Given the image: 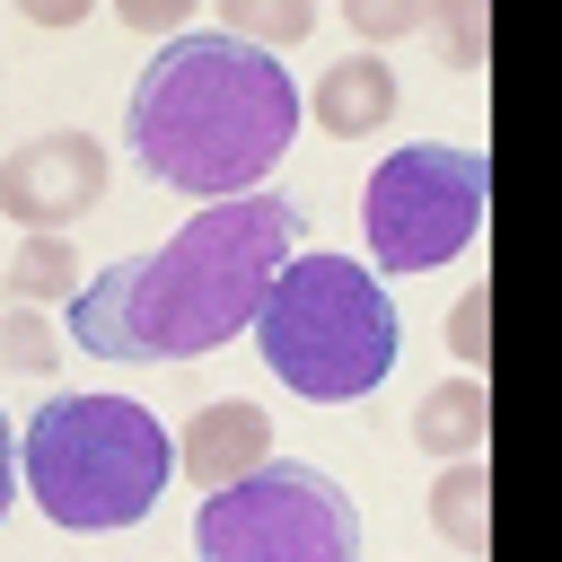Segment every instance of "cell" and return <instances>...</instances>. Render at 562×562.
<instances>
[{
  "label": "cell",
  "instance_id": "2e32d148",
  "mask_svg": "<svg viewBox=\"0 0 562 562\" xmlns=\"http://www.w3.org/2000/svg\"><path fill=\"white\" fill-rule=\"evenodd\" d=\"M448 351L465 360V378H474V369L492 360V281H474V290H465V299L448 307Z\"/></svg>",
  "mask_w": 562,
  "mask_h": 562
},
{
  "label": "cell",
  "instance_id": "277c9868",
  "mask_svg": "<svg viewBox=\"0 0 562 562\" xmlns=\"http://www.w3.org/2000/svg\"><path fill=\"white\" fill-rule=\"evenodd\" d=\"M255 342H263V369L307 395V404H351V395H378L386 369H395V299L378 272H360L351 255H290L255 307Z\"/></svg>",
  "mask_w": 562,
  "mask_h": 562
},
{
  "label": "cell",
  "instance_id": "52a82bcc",
  "mask_svg": "<svg viewBox=\"0 0 562 562\" xmlns=\"http://www.w3.org/2000/svg\"><path fill=\"white\" fill-rule=\"evenodd\" d=\"M105 140L88 132H44L26 149L0 158V211L26 220V237H70L97 202H105Z\"/></svg>",
  "mask_w": 562,
  "mask_h": 562
},
{
  "label": "cell",
  "instance_id": "5b68a950",
  "mask_svg": "<svg viewBox=\"0 0 562 562\" xmlns=\"http://www.w3.org/2000/svg\"><path fill=\"white\" fill-rule=\"evenodd\" d=\"M193 553L202 562H360V509L325 465L263 457L246 483L202 492Z\"/></svg>",
  "mask_w": 562,
  "mask_h": 562
},
{
  "label": "cell",
  "instance_id": "9c48e42d",
  "mask_svg": "<svg viewBox=\"0 0 562 562\" xmlns=\"http://www.w3.org/2000/svg\"><path fill=\"white\" fill-rule=\"evenodd\" d=\"M395 61L386 53H342L325 79H316V97H307V114L334 132V140H369V132H386L395 123Z\"/></svg>",
  "mask_w": 562,
  "mask_h": 562
},
{
  "label": "cell",
  "instance_id": "ac0fdd59",
  "mask_svg": "<svg viewBox=\"0 0 562 562\" xmlns=\"http://www.w3.org/2000/svg\"><path fill=\"white\" fill-rule=\"evenodd\" d=\"M123 26L140 35V26H176L184 35V0H123Z\"/></svg>",
  "mask_w": 562,
  "mask_h": 562
},
{
  "label": "cell",
  "instance_id": "ffe728a7",
  "mask_svg": "<svg viewBox=\"0 0 562 562\" xmlns=\"http://www.w3.org/2000/svg\"><path fill=\"white\" fill-rule=\"evenodd\" d=\"M26 18H35V26H79V0H35Z\"/></svg>",
  "mask_w": 562,
  "mask_h": 562
},
{
  "label": "cell",
  "instance_id": "4fadbf2b",
  "mask_svg": "<svg viewBox=\"0 0 562 562\" xmlns=\"http://www.w3.org/2000/svg\"><path fill=\"white\" fill-rule=\"evenodd\" d=\"M307 26H316V9L307 0H228V18H220V35H237V44H307Z\"/></svg>",
  "mask_w": 562,
  "mask_h": 562
},
{
  "label": "cell",
  "instance_id": "30bf717a",
  "mask_svg": "<svg viewBox=\"0 0 562 562\" xmlns=\"http://www.w3.org/2000/svg\"><path fill=\"white\" fill-rule=\"evenodd\" d=\"M413 439H422L430 457H448V465H457V457H474V448L492 439V386H483V378H465V369H457V378H439V386L413 404Z\"/></svg>",
  "mask_w": 562,
  "mask_h": 562
},
{
  "label": "cell",
  "instance_id": "6da1fadb",
  "mask_svg": "<svg viewBox=\"0 0 562 562\" xmlns=\"http://www.w3.org/2000/svg\"><path fill=\"white\" fill-rule=\"evenodd\" d=\"M299 237H307V211L281 193L202 202L167 246L123 255L70 290V342L97 360H202L255 325Z\"/></svg>",
  "mask_w": 562,
  "mask_h": 562
},
{
  "label": "cell",
  "instance_id": "e0dca14e",
  "mask_svg": "<svg viewBox=\"0 0 562 562\" xmlns=\"http://www.w3.org/2000/svg\"><path fill=\"white\" fill-rule=\"evenodd\" d=\"M342 9H351V35H369V53L430 26V0H342Z\"/></svg>",
  "mask_w": 562,
  "mask_h": 562
},
{
  "label": "cell",
  "instance_id": "7c38bea8",
  "mask_svg": "<svg viewBox=\"0 0 562 562\" xmlns=\"http://www.w3.org/2000/svg\"><path fill=\"white\" fill-rule=\"evenodd\" d=\"M0 281L18 290V307H44V299H70L88 272H79V246H70V237H26V246L0 263Z\"/></svg>",
  "mask_w": 562,
  "mask_h": 562
},
{
  "label": "cell",
  "instance_id": "8992f818",
  "mask_svg": "<svg viewBox=\"0 0 562 562\" xmlns=\"http://www.w3.org/2000/svg\"><path fill=\"white\" fill-rule=\"evenodd\" d=\"M483 202H492V149H439V140H422V149L378 158V176L360 193L378 272H430V263L465 255L474 228H483Z\"/></svg>",
  "mask_w": 562,
  "mask_h": 562
},
{
  "label": "cell",
  "instance_id": "3957f363",
  "mask_svg": "<svg viewBox=\"0 0 562 562\" xmlns=\"http://www.w3.org/2000/svg\"><path fill=\"white\" fill-rule=\"evenodd\" d=\"M18 474L53 527L105 536V527H132L158 509V492L176 474V439L132 395H53L18 439Z\"/></svg>",
  "mask_w": 562,
  "mask_h": 562
},
{
  "label": "cell",
  "instance_id": "d6986e66",
  "mask_svg": "<svg viewBox=\"0 0 562 562\" xmlns=\"http://www.w3.org/2000/svg\"><path fill=\"white\" fill-rule=\"evenodd\" d=\"M9 501H18V448H9V413H0V518H9Z\"/></svg>",
  "mask_w": 562,
  "mask_h": 562
},
{
  "label": "cell",
  "instance_id": "9a60e30c",
  "mask_svg": "<svg viewBox=\"0 0 562 562\" xmlns=\"http://www.w3.org/2000/svg\"><path fill=\"white\" fill-rule=\"evenodd\" d=\"M430 26H439V44H448V70H483V53H492V18H483L474 0L430 9Z\"/></svg>",
  "mask_w": 562,
  "mask_h": 562
},
{
  "label": "cell",
  "instance_id": "ba28073f",
  "mask_svg": "<svg viewBox=\"0 0 562 562\" xmlns=\"http://www.w3.org/2000/svg\"><path fill=\"white\" fill-rule=\"evenodd\" d=\"M263 457H272V422H263V404H246V395H220V404H202V413L184 422V448H176V465H184L202 492H228V483H246Z\"/></svg>",
  "mask_w": 562,
  "mask_h": 562
},
{
  "label": "cell",
  "instance_id": "8fae6325",
  "mask_svg": "<svg viewBox=\"0 0 562 562\" xmlns=\"http://www.w3.org/2000/svg\"><path fill=\"white\" fill-rule=\"evenodd\" d=\"M430 527H439V544H457V553H492V465L457 457V465L430 483Z\"/></svg>",
  "mask_w": 562,
  "mask_h": 562
},
{
  "label": "cell",
  "instance_id": "5bb4252c",
  "mask_svg": "<svg viewBox=\"0 0 562 562\" xmlns=\"http://www.w3.org/2000/svg\"><path fill=\"white\" fill-rule=\"evenodd\" d=\"M0 360L26 369V378H44V369L61 360V334H53L35 307H9V316H0Z\"/></svg>",
  "mask_w": 562,
  "mask_h": 562
},
{
  "label": "cell",
  "instance_id": "7a4b0ae2",
  "mask_svg": "<svg viewBox=\"0 0 562 562\" xmlns=\"http://www.w3.org/2000/svg\"><path fill=\"white\" fill-rule=\"evenodd\" d=\"M299 132V88L281 53H255L220 26H184L158 44V61L132 79L123 140L140 176L193 193V202H237L255 193Z\"/></svg>",
  "mask_w": 562,
  "mask_h": 562
}]
</instances>
